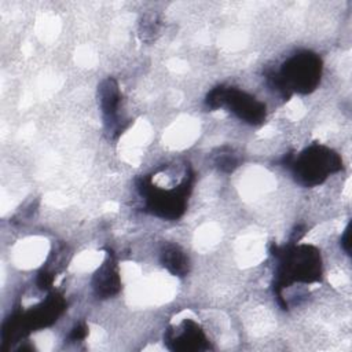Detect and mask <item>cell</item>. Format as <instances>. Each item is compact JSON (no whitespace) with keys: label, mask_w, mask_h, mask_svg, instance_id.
Wrapping results in <instances>:
<instances>
[{"label":"cell","mask_w":352,"mask_h":352,"mask_svg":"<svg viewBox=\"0 0 352 352\" xmlns=\"http://www.w3.org/2000/svg\"><path fill=\"white\" fill-rule=\"evenodd\" d=\"M276 258L275 294L280 296L285 287L294 283H312L322 278L320 252L312 245H298L290 242L286 248H274Z\"/></svg>","instance_id":"cell-1"},{"label":"cell","mask_w":352,"mask_h":352,"mask_svg":"<svg viewBox=\"0 0 352 352\" xmlns=\"http://www.w3.org/2000/svg\"><path fill=\"white\" fill-rule=\"evenodd\" d=\"M323 63L312 51H298L287 58L279 70L267 74L268 85L283 98L292 94L307 95L316 89L320 82Z\"/></svg>","instance_id":"cell-2"},{"label":"cell","mask_w":352,"mask_h":352,"mask_svg":"<svg viewBox=\"0 0 352 352\" xmlns=\"http://www.w3.org/2000/svg\"><path fill=\"white\" fill-rule=\"evenodd\" d=\"M282 162L304 187L322 184L330 175L342 169L340 154L319 143L311 144L298 154H287Z\"/></svg>","instance_id":"cell-3"},{"label":"cell","mask_w":352,"mask_h":352,"mask_svg":"<svg viewBox=\"0 0 352 352\" xmlns=\"http://www.w3.org/2000/svg\"><path fill=\"white\" fill-rule=\"evenodd\" d=\"M192 180L194 173L191 172L180 183L165 187L154 184L148 176H142L136 182V188L147 212L165 220H176L186 210Z\"/></svg>","instance_id":"cell-4"},{"label":"cell","mask_w":352,"mask_h":352,"mask_svg":"<svg viewBox=\"0 0 352 352\" xmlns=\"http://www.w3.org/2000/svg\"><path fill=\"white\" fill-rule=\"evenodd\" d=\"M66 307L65 298L52 293L40 304L28 311H15L4 323L1 330L3 342H12L23 338L32 331L51 326Z\"/></svg>","instance_id":"cell-5"},{"label":"cell","mask_w":352,"mask_h":352,"mask_svg":"<svg viewBox=\"0 0 352 352\" xmlns=\"http://www.w3.org/2000/svg\"><path fill=\"white\" fill-rule=\"evenodd\" d=\"M205 103L210 110L226 107L236 118L249 125H261L267 117V107L263 102L235 87H214L206 95Z\"/></svg>","instance_id":"cell-6"},{"label":"cell","mask_w":352,"mask_h":352,"mask_svg":"<svg viewBox=\"0 0 352 352\" xmlns=\"http://www.w3.org/2000/svg\"><path fill=\"white\" fill-rule=\"evenodd\" d=\"M164 344L168 349L180 352L210 349V344L205 331L192 319H184L180 324L170 326L164 334Z\"/></svg>","instance_id":"cell-7"},{"label":"cell","mask_w":352,"mask_h":352,"mask_svg":"<svg viewBox=\"0 0 352 352\" xmlns=\"http://www.w3.org/2000/svg\"><path fill=\"white\" fill-rule=\"evenodd\" d=\"M98 100L103 116V121L109 131H121V91L118 82L113 77H107L99 84Z\"/></svg>","instance_id":"cell-8"},{"label":"cell","mask_w":352,"mask_h":352,"mask_svg":"<svg viewBox=\"0 0 352 352\" xmlns=\"http://www.w3.org/2000/svg\"><path fill=\"white\" fill-rule=\"evenodd\" d=\"M94 293L98 298H109L117 294L121 289V278L114 254H107V258L96 270L92 278Z\"/></svg>","instance_id":"cell-9"},{"label":"cell","mask_w":352,"mask_h":352,"mask_svg":"<svg viewBox=\"0 0 352 352\" xmlns=\"http://www.w3.org/2000/svg\"><path fill=\"white\" fill-rule=\"evenodd\" d=\"M161 264L172 275L184 276L190 270V261L186 252L175 243H166L161 250Z\"/></svg>","instance_id":"cell-10"},{"label":"cell","mask_w":352,"mask_h":352,"mask_svg":"<svg viewBox=\"0 0 352 352\" xmlns=\"http://www.w3.org/2000/svg\"><path fill=\"white\" fill-rule=\"evenodd\" d=\"M214 162L219 166V169L224 172H232L239 165V158L236 154H234L232 150H228V151L221 150L220 154H217V158Z\"/></svg>","instance_id":"cell-11"},{"label":"cell","mask_w":352,"mask_h":352,"mask_svg":"<svg viewBox=\"0 0 352 352\" xmlns=\"http://www.w3.org/2000/svg\"><path fill=\"white\" fill-rule=\"evenodd\" d=\"M87 334H88V327H87V324H85L84 322H81V323H77V324L70 330L67 338H69L70 341H82V340L87 337Z\"/></svg>","instance_id":"cell-12"},{"label":"cell","mask_w":352,"mask_h":352,"mask_svg":"<svg viewBox=\"0 0 352 352\" xmlns=\"http://www.w3.org/2000/svg\"><path fill=\"white\" fill-rule=\"evenodd\" d=\"M341 246L345 250V253L349 254V224L346 226V228L344 231V235L341 238Z\"/></svg>","instance_id":"cell-13"}]
</instances>
